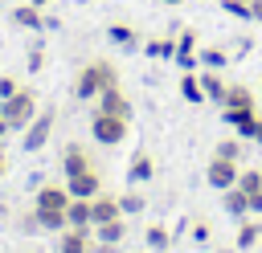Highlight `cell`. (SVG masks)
<instances>
[{
  "label": "cell",
  "instance_id": "cell-1",
  "mask_svg": "<svg viewBox=\"0 0 262 253\" xmlns=\"http://www.w3.org/2000/svg\"><path fill=\"white\" fill-rule=\"evenodd\" d=\"M119 82V69L106 61V57H98V61H86L78 73H74V98L78 102H94L106 86H115Z\"/></svg>",
  "mask_w": 262,
  "mask_h": 253
},
{
  "label": "cell",
  "instance_id": "cell-2",
  "mask_svg": "<svg viewBox=\"0 0 262 253\" xmlns=\"http://www.w3.org/2000/svg\"><path fill=\"white\" fill-rule=\"evenodd\" d=\"M41 106H37V94L29 90V86H20L12 98H4L0 102V118L8 122V131H25L29 122H33V114H37Z\"/></svg>",
  "mask_w": 262,
  "mask_h": 253
},
{
  "label": "cell",
  "instance_id": "cell-3",
  "mask_svg": "<svg viewBox=\"0 0 262 253\" xmlns=\"http://www.w3.org/2000/svg\"><path fill=\"white\" fill-rule=\"evenodd\" d=\"M127 131H131V122L119 118V114H106V110H94V114H90V135H94V143H102V147H119V143L127 139Z\"/></svg>",
  "mask_w": 262,
  "mask_h": 253
},
{
  "label": "cell",
  "instance_id": "cell-4",
  "mask_svg": "<svg viewBox=\"0 0 262 253\" xmlns=\"http://www.w3.org/2000/svg\"><path fill=\"white\" fill-rule=\"evenodd\" d=\"M53 122H57V110H53V106L37 110L33 122L20 131V147H25V151H41V147L49 143V135H53Z\"/></svg>",
  "mask_w": 262,
  "mask_h": 253
},
{
  "label": "cell",
  "instance_id": "cell-5",
  "mask_svg": "<svg viewBox=\"0 0 262 253\" xmlns=\"http://www.w3.org/2000/svg\"><path fill=\"white\" fill-rule=\"evenodd\" d=\"M237 175H242L237 159H221V155H213V159H209V167H205V180H209V188H217V192L233 188V184H237Z\"/></svg>",
  "mask_w": 262,
  "mask_h": 253
},
{
  "label": "cell",
  "instance_id": "cell-6",
  "mask_svg": "<svg viewBox=\"0 0 262 253\" xmlns=\"http://www.w3.org/2000/svg\"><path fill=\"white\" fill-rule=\"evenodd\" d=\"M94 102H98L94 110H106V114H119V118H127V122H131V114H135V106H131V98L123 94V86H119V82H115V86H106V90H102V94H98Z\"/></svg>",
  "mask_w": 262,
  "mask_h": 253
},
{
  "label": "cell",
  "instance_id": "cell-7",
  "mask_svg": "<svg viewBox=\"0 0 262 253\" xmlns=\"http://www.w3.org/2000/svg\"><path fill=\"white\" fill-rule=\"evenodd\" d=\"M221 118L242 139H254V131H258V106H221Z\"/></svg>",
  "mask_w": 262,
  "mask_h": 253
},
{
  "label": "cell",
  "instance_id": "cell-8",
  "mask_svg": "<svg viewBox=\"0 0 262 253\" xmlns=\"http://www.w3.org/2000/svg\"><path fill=\"white\" fill-rule=\"evenodd\" d=\"M66 188H70V196H74V200H94V196L102 192V175L90 167V171L70 175V180H66Z\"/></svg>",
  "mask_w": 262,
  "mask_h": 253
},
{
  "label": "cell",
  "instance_id": "cell-9",
  "mask_svg": "<svg viewBox=\"0 0 262 253\" xmlns=\"http://www.w3.org/2000/svg\"><path fill=\"white\" fill-rule=\"evenodd\" d=\"M70 200H74V196H70L66 184H45V188H37V204H33V208H41V212H66Z\"/></svg>",
  "mask_w": 262,
  "mask_h": 253
},
{
  "label": "cell",
  "instance_id": "cell-10",
  "mask_svg": "<svg viewBox=\"0 0 262 253\" xmlns=\"http://www.w3.org/2000/svg\"><path fill=\"white\" fill-rule=\"evenodd\" d=\"M61 171H66V180L78 175V171H90V155H86L82 143H66L61 147Z\"/></svg>",
  "mask_w": 262,
  "mask_h": 253
},
{
  "label": "cell",
  "instance_id": "cell-11",
  "mask_svg": "<svg viewBox=\"0 0 262 253\" xmlns=\"http://www.w3.org/2000/svg\"><path fill=\"white\" fill-rule=\"evenodd\" d=\"M115 216H123V208H119V196H111V192H98V196L90 200V220H94V224H102V220H115Z\"/></svg>",
  "mask_w": 262,
  "mask_h": 253
},
{
  "label": "cell",
  "instance_id": "cell-12",
  "mask_svg": "<svg viewBox=\"0 0 262 253\" xmlns=\"http://www.w3.org/2000/svg\"><path fill=\"white\" fill-rule=\"evenodd\" d=\"M57 253H90V229H61V241H57Z\"/></svg>",
  "mask_w": 262,
  "mask_h": 253
},
{
  "label": "cell",
  "instance_id": "cell-13",
  "mask_svg": "<svg viewBox=\"0 0 262 253\" xmlns=\"http://www.w3.org/2000/svg\"><path fill=\"white\" fill-rule=\"evenodd\" d=\"M221 208H225L229 216L246 220V216H250V196H246V192H242V188L233 184V188H225V192H221Z\"/></svg>",
  "mask_w": 262,
  "mask_h": 253
},
{
  "label": "cell",
  "instance_id": "cell-14",
  "mask_svg": "<svg viewBox=\"0 0 262 253\" xmlns=\"http://www.w3.org/2000/svg\"><path fill=\"white\" fill-rule=\"evenodd\" d=\"M8 20H12L16 29H45V16H41V8H37V4H29V0H25V4H16Z\"/></svg>",
  "mask_w": 262,
  "mask_h": 253
},
{
  "label": "cell",
  "instance_id": "cell-15",
  "mask_svg": "<svg viewBox=\"0 0 262 253\" xmlns=\"http://www.w3.org/2000/svg\"><path fill=\"white\" fill-rule=\"evenodd\" d=\"M196 78H201V90H205V98H213V102H225V90H229V82L221 78V69H201Z\"/></svg>",
  "mask_w": 262,
  "mask_h": 253
},
{
  "label": "cell",
  "instance_id": "cell-16",
  "mask_svg": "<svg viewBox=\"0 0 262 253\" xmlns=\"http://www.w3.org/2000/svg\"><path fill=\"white\" fill-rule=\"evenodd\" d=\"M151 175H156L151 155H147V151H135V155H131V167H127V184H147Z\"/></svg>",
  "mask_w": 262,
  "mask_h": 253
},
{
  "label": "cell",
  "instance_id": "cell-17",
  "mask_svg": "<svg viewBox=\"0 0 262 253\" xmlns=\"http://www.w3.org/2000/svg\"><path fill=\"white\" fill-rule=\"evenodd\" d=\"M123 237H127V220H123V216L94 224V241H106V245H123Z\"/></svg>",
  "mask_w": 262,
  "mask_h": 253
},
{
  "label": "cell",
  "instance_id": "cell-18",
  "mask_svg": "<svg viewBox=\"0 0 262 253\" xmlns=\"http://www.w3.org/2000/svg\"><path fill=\"white\" fill-rule=\"evenodd\" d=\"M66 224H70V229H94V220H90V200H70V204H66Z\"/></svg>",
  "mask_w": 262,
  "mask_h": 253
},
{
  "label": "cell",
  "instance_id": "cell-19",
  "mask_svg": "<svg viewBox=\"0 0 262 253\" xmlns=\"http://www.w3.org/2000/svg\"><path fill=\"white\" fill-rule=\"evenodd\" d=\"M258 241H262V216L242 220V229H237V249H254Z\"/></svg>",
  "mask_w": 262,
  "mask_h": 253
},
{
  "label": "cell",
  "instance_id": "cell-20",
  "mask_svg": "<svg viewBox=\"0 0 262 253\" xmlns=\"http://www.w3.org/2000/svg\"><path fill=\"white\" fill-rule=\"evenodd\" d=\"M221 106H258V98H254V90H250V86L229 82V90H225V102H221Z\"/></svg>",
  "mask_w": 262,
  "mask_h": 253
},
{
  "label": "cell",
  "instance_id": "cell-21",
  "mask_svg": "<svg viewBox=\"0 0 262 253\" xmlns=\"http://www.w3.org/2000/svg\"><path fill=\"white\" fill-rule=\"evenodd\" d=\"M106 37H111L115 45H123V49H135V45H139V33H135L131 24H123V20H115V24L106 29Z\"/></svg>",
  "mask_w": 262,
  "mask_h": 253
},
{
  "label": "cell",
  "instance_id": "cell-22",
  "mask_svg": "<svg viewBox=\"0 0 262 253\" xmlns=\"http://www.w3.org/2000/svg\"><path fill=\"white\" fill-rule=\"evenodd\" d=\"M196 61H201V69H225V65H229V53H225L221 45H209V49L196 53Z\"/></svg>",
  "mask_w": 262,
  "mask_h": 253
},
{
  "label": "cell",
  "instance_id": "cell-23",
  "mask_svg": "<svg viewBox=\"0 0 262 253\" xmlns=\"http://www.w3.org/2000/svg\"><path fill=\"white\" fill-rule=\"evenodd\" d=\"M180 98H184V102H205V90H201L196 69H184V78H180Z\"/></svg>",
  "mask_w": 262,
  "mask_h": 253
},
{
  "label": "cell",
  "instance_id": "cell-24",
  "mask_svg": "<svg viewBox=\"0 0 262 253\" xmlns=\"http://www.w3.org/2000/svg\"><path fill=\"white\" fill-rule=\"evenodd\" d=\"M143 53L156 57V61H160V57L168 61V57H176V41H172V37H151V41L143 45Z\"/></svg>",
  "mask_w": 262,
  "mask_h": 253
},
{
  "label": "cell",
  "instance_id": "cell-25",
  "mask_svg": "<svg viewBox=\"0 0 262 253\" xmlns=\"http://www.w3.org/2000/svg\"><path fill=\"white\" fill-rule=\"evenodd\" d=\"M33 212H37V220H41L45 233H61L66 229V212H41V208H33Z\"/></svg>",
  "mask_w": 262,
  "mask_h": 253
},
{
  "label": "cell",
  "instance_id": "cell-26",
  "mask_svg": "<svg viewBox=\"0 0 262 253\" xmlns=\"http://www.w3.org/2000/svg\"><path fill=\"white\" fill-rule=\"evenodd\" d=\"M168 245H172L168 229H164V224H151V229H147V249H151V253H160V249H168Z\"/></svg>",
  "mask_w": 262,
  "mask_h": 253
},
{
  "label": "cell",
  "instance_id": "cell-27",
  "mask_svg": "<svg viewBox=\"0 0 262 253\" xmlns=\"http://www.w3.org/2000/svg\"><path fill=\"white\" fill-rule=\"evenodd\" d=\"M237 188H242L246 196H254V192H262V171H258V167H250V171H242V175H237Z\"/></svg>",
  "mask_w": 262,
  "mask_h": 253
},
{
  "label": "cell",
  "instance_id": "cell-28",
  "mask_svg": "<svg viewBox=\"0 0 262 253\" xmlns=\"http://www.w3.org/2000/svg\"><path fill=\"white\" fill-rule=\"evenodd\" d=\"M119 208H123V216H135V212H143L147 204H143L139 192H123V196H119Z\"/></svg>",
  "mask_w": 262,
  "mask_h": 253
},
{
  "label": "cell",
  "instance_id": "cell-29",
  "mask_svg": "<svg viewBox=\"0 0 262 253\" xmlns=\"http://www.w3.org/2000/svg\"><path fill=\"white\" fill-rule=\"evenodd\" d=\"M213 155H221V159H242V143H237V139H221V143L213 147Z\"/></svg>",
  "mask_w": 262,
  "mask_h": 253
},
{
  "label": "cell",
  "instance_id": "cell-30",
  "mask_svg": "<svg viewBox=\"0 0 262 253\" xmlns=\"http://www.w3.org/2000/svg\"><path fill=\"white\" fill-rule=\"evenodd\" d=\"M221 8H225L229 16H237V20H254V16H250V4H246V0H221Z\"/></svg>",
  "mask_w": 262,
  "mask_h": 253
},
{
  "label": "cell",
  "instance_id": "cell-31",
  "mask_svg": "<svg viewBox=\"0 0 262 253\" xmlns=\"http://www.w3.org/2000/svg\"><path fill=\"white\" fill-rule=\"evenodd\" d=\"M176 53H196V29H180V37H176Z\"/></svg>",
  "mask_w": 262,
  "mask_h": 253
},
{
  "label": "cell",
  "instance_id": "cell-32",
  "mask_svg": "<svg viewBox=\"0 0 262 253\" xmlns=\"http://www.w3.org/2000/svg\"><path fill=\"white\" fill-rule=\"evenodd\" d=\"M25 65H29L33 73H41V65H45V45H41V41L29 45V61H25Z\"/></svg>",
  "mask_w": 262,
  "mask_h": 253
},
{
  "label": "cell",
  "instance_id": "cell-33",
  "mask_svg": "<svg viewBox=\"0 0 262 253\" xmlns=\"http://www.w3.org/2000/svg\"><path fill=\"white\" fill-rule=\"evenodd\" d=\"M16 90H20V86H16V78H8V73H0V102H4V98H12Z\"/></svg>",
  "mask_w": 262,
  "mask_h": 253
},
{
  "label": "cell",
  "instance_id": "cell-34",
  "mask_svg": "<svg viewBox=\"0 0 262 253\" xmlns=\"http://www.w3.org/2000/svg\"><path fill=\"white\" fill-rule=\"evenodd\" d=\"M172 61H176L180 69H196V65H201V61H196V53H176Z\"/></svg>",
  "mask_w": 262,
  "mask_h": 253
},
{
  "label": "cell",
  "instance_id": "cell-35",
  "mask_svg": "<svg viewBox=\"0 0 262 253\" xmlns=\"http://www.w3.org/2000/svg\"><path fill=\"white\" fill-rule=\"evenodd\" d=\"M41 229V220H37V212H29V216H20V233H37Z\"/></svg>",
  "mask_w": 262,
  "mask_h": 253
},
{
  "label": "cell",
  "instance_id": "cell-36",
  "mask_svg": "<svg viewBox=\"0 0 262 253\" xmlns=\"http://www.w3.org/2000/svg\"><path fill=\"white\" fill-rule=\"evenodd\" d=\"M90 253H119V245H106V241H90Z\"/></svg>",
  "mask_w": 262,
  "mask_h": 253
},
{
  "label": "cell",
  "instance_id": "cell-37",
  "mask_svg": "<svg viewBox=\"0 0 262 253\" xmlns=\"http://www.w3.org/2000/svg\"><path fill=\"white\" fill-rule=\"evenodd\" d=\"M192 241H209V224H192Z\"/></svg>",
  "mask_w": 262,
  "mask_h": 253
},
{
  "label": "cell",
  "instance_id": "cell-38",
  "mask_svg": "<svg viewBox=\"0 0 262 253\" xmlns=\"http://www.w3.org/2000/svg\"><path fill=\"white\" fill-rule=\"evenodd\" d=\"M250 212H258V216H262V192H254V196H250Z\"/></svg>",
  "mask_w": 262,
  "mask_h": 253
},
{
  "label": "cell",
  "instance_id": "cell-39",
  "mask_svg": "<svg viewBox=\"0 0 262 253\" xmlns=\"http://www.w3.org/2000/svg\"><path fill=\"white\" fill-rule=\"evenodd\" d=\"M250 16H254V20L262 24V0H250Z\"/></svg>",
  "mask_w": 262,
  "mask_h": 253
},
{
  "label": "cell",
  "instance_id": "cell-40",
  "mask_svg": "<svg viewBox=\"0 0 262 253\" xmlns=\"http://www.w3.org/2000/svg\"><path fill=\"white\" fill-rule=\"evenodd\" d=\"M4 171H8V159H4V151H0V180H4Z\"/></svg>",
  "mask_w": 262,
  "mask_h": 253
},
{
  "label": "cell",
  "instance_id": "cell-41",
  "mask_svg": "<svg viewBox=\"0 0 262 253\" xmlns=\"http://www.w3.org/2000/svg\"><path fill=\"white\" fill-rule=\"evenodd\" d=\"M254 139H258V143H262V118H258V131H254Z\"/></svg>",
  "mask_w": 262,
  "mask_h": 253
},
{
  "label": "cell",
  "instance_id": "cell-42",
  "mask_svg": "<svg viewBox=\"0 0 262 253\" xmlns=\"http://www.w3.org/2000/svg\"><path fill=\"white\" fill-rule=\"evenodd\" d=\"M29 4H37V8H45V4H53V0H29Z\"/></svg>",
  "mask_w": 262,
  "mask_h": 253
},
{
  "label": "cell",
  "instance_id": "cell-43",
  "mask_svg": "<svg viewBox=\"0 0 262 253\" xmlns=\"http://www.w3.org/2000/svg\"><path fill=\"white\" fill-rule=\"evenodd\" d=\"M4 131H8V122H4V118H0V135H4Z\"/></svg>",
  "mask_w": 262,
  "mask_h": 253
},
{
  "label": "cell",
  "instance_id": "cell-44",
  "mask_svg": "<svg viewBox=\"0 0 262 253\" xmlns=\"http://www.w3.org/2000/svg\"><path fill=\"white\" fill-rule=\"evenodd\" d=\"M164 4H184V0H164Z\"/></svg>",
  "mask_w": 262,
  "mask_h": 253
},
{
  "label": "cell",
  "instance_id": "cell-45",
  "mask_svg": "<svg viewBox=\"0 0 262 253\" xmlns=\"http://www.w3.org/2000/svg\"><path fill=\"white\" fill-rule=\"evenodd\" d=\"M217 253H233V249H217Z\"/></svg>",
  "mask_w": 262,
  "mask_h": 253
},
{
  "label": "cell",
  "instance_id": "cell-46",
  "mask_svg": "<svg viewBox=\"0 0 262 253\" xmlns=\"http://www.w3.org/2000/svg\"><path fill=\"white\" fill-rule=\"evenodd\" d=\"M246 4H250V0H246Z\"/></svg>",
  "mask_w": 262,
  "mask_h": 253
}]
</instances>
